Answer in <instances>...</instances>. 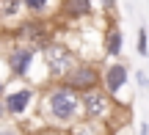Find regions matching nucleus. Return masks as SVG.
Masks as SVG:
<instances>
[{
    "label": "nucleus",
    "mask_w": 149,
    "mask_h": 135,
    "mask_svg": "<svg viewBox=\"0 0 149 135\" xmlns=\"http://www.w3.org/2000/svg\"><path fill=\"white\" fill-rule=\"evenodd\" d=\"M39 116L55 130H69L80 121V94L61 80H53L39 99Z\"/></svg>",
    "instance_id": "f257e3e1"
},
{
    "label": "nucleus",
    "mask_w": 149,
    "mask_h": 135,
    "mask_svg": "<svg viewBox=\"0 0 149 135\" xmlns=\"http://www.w3.org/2000/svg\"><path fill=\"white\" fill-rule=\"evenodd\" d=\"M116 113V99L102 88H91V91L80 94V119L83 121H97V124H108Z\"/></svg>",
    "instance_id": "f03ea898"
},
{
    "label": "nucleus",
    "mask_w": 149,
    "mask_h": 135,
    "mask_svg": "<svg viewBox=\"0 0 149 135\" xmlns=\"http://www.w3.org/2000/svg\"><path fill=\"white\" fill-rule=\"evenodd\" d=\"M42 58H44V66H47L50 77H53V80H61V77H64L66 72H69L72 66L80 61V55L74 53L66 42L53 39V42H47V44L42 47Z\"/></svg>",
    "instance_id": "7ed1b4c3"
},
{
    "label": "nucleus",
    "mask_w": 149,
    "mask_h": 135,
    "mask_svg": "<svg viewBox=\"0 0 149 135\" xmlns=\"http://www.w3.org/2000/svg\"><path fill=\"white\" fill-rule=\"evenodd\" d=\"M61 83L69 86L72 91H77V94L91 91V88H100V83H102V66L94 64V61H83V58H80L77 64L61 77Z\"/></svg>",
    "instance_id": "20e7f679"
},
{
    "label": "nucleus",
    "mask_w": 149,
    "mask_h": 135,
    "mask_svg": "<svg viewBox=\"0 0 149 135\" xmlns=\"http://www.w3.org/2000/svg\"><path fill=\"white\" fill-rule=\"evenodd\" d=\"M14 36L17 42L33 44V47L42 50L47 42H53V28H50V19H36V17H28L19 25H14Z\"/></svg>",
    "instance_id": "39448f33"
},
{
    "label": "nucleus",
    "mask_w": 149,
    "mask_h": 135,
    "mask_svg": "<svg viewBox=\"0 0 149 135\" xmlns=\"http://www.w3.org/2000/svg\"><path fill=\"white\" fill-rule=\"evenodd\" d=\"M36 55H39V47L25 44V42H14L8 47V53H6V66H8V72L14 77H28Z\"/></svg>",
    "instance_id": "423d86ee"
},
{
    "label": "nucleus",
    "mask_w": 149,
    "mask_h": 135,
    "mask_svg": "<svg viewBox=\"0 0 149 135\" xmlns=\"http://www.w3.org/2000/svg\"><path fill=\"white\" fill-rule=\"evenodd\" d=\"M33 99H36V88L33 86H19L14 88V91H6L3 94V108H6V116H11V119H25L28 110H31Z\"/></svg>",
    "instance_id": "0eeeda50"
},
{
    "label": "nucleus",
    "mask_w": 149,
    "mask_h": 135,
    "mask_svg": "<svg viewBox=\"0 0 149 135\" xmlns=\"http://www.w3.org/2000/svg\"><path fill=\"white\" fill-rule=\"evenodd\" d=\"M127 80H130V69L122 64V61H113V64L102 66V83H100V88H102V91H108L113 99H116L119 94L124 91Z\"/></svg>",
    "instance_id": "6e6552de"
},
{
    "label": "nucleus",
    "mask_w": 149,
    "mask_h": 135,
    "mask_svg": "<svg viewBox=\"0 0 149 135\" xmlns=\"http://www.w3.org/2000/svg\"><path fill=\"white\" fill-rule=\"evenodd\" d=\"M58 14L69 22L88 19L94 14V0H61L58 3Z\"/></svg>",
    "instance_id": "1a4fd4ad"
},
{
    "label": "nucleus",
    "mask_w": 149,
    "mask_h": 135,
    "mask_svg": "<svg viewBox=\"0 0 149 135\" xmlns=\"http://www.w3.org/2000/svg\"><path fill=\"white\" fill-rule=\"evenodd\" d=\"M124 47V33L116 22H111V28L105 30V39H102V55L105 58H119Z\"/></svg>",
    "instance_id": "9d476101"
},
{
    "label": "nucleus",
    "mask_w": 149,
    "mask_h": 135,
    "mask_svg": "<svg viewBox=\"0 0 149 135\" xmlns=\"http://www.w3.org/2000/svg\"><path fill=\"white\" fill-rule=\"evenodd\" d=\"M25 3V14L36 17V19H50V17L58 11L61 0H22Z\"/></svg>",
    "instance_id": "9b49d317"
},
{
    "label": "nucleus",
    "mask_w": 149,
    "mask_h": 135,
    "mask_svg": "<svg viewBox=\"0 0 149 135\" xmlns=\"http://www.w3.org/2000/svg\"><path fill=\"white\" fill-rule=\"evenodd\" d=\"M25 17L22 0H0V22H17Z\"/></svg>",
    "instance_id": "f8f14e48"
},
{
    "label": "nucleus",
    "mask_w": 149,
    "mask_h": 135,
    "mask_svg": "<svg viewBox=\"0 0 149 135\" xmlns=\"http://www.w3.org/2000/svg\"><path fill=\"white\" fill-rule=\"evenodd\" d=\"M138 53L141 55H149V33H146V28L138 30Z\"/></svg>",
    "instance_id": "ddd939ff"
},
{
    "label": "nucleus",
    "mask_w": 149,
    "mask_h": 135,
    "mask_svg": "<svg viewBox=\"0 0 149 135\" xmlns=\"http://www.w3.org/2000/svg\"><path fill=\"white\" fill-rule=\"evenodd\" d=\"M100 8L105 11V14H113V11H116V0H100Z\"/></svg>",
    "instance_id": "4468645a"
},
{
    "label": "nucleus",
    "mask_w": 149,
    "mask_h": 135,
    "mask_svg": "<svg viewBox=\"0 0 149 135\" xmlns=\"http://www.w3.org/2000/svg\"><path fill=\"white\" fill-rule=\"evenodd\" d=\"M135 80H138V83H141V86H149V77L144 75V72H138V75H135Z\"/></svg>",
    "instance_id": "2eb2a0df"
},
{
    "label": "nucleus",
    "mask_w": 149,
    "mask_h": 135,
    "mask_svg": "<svg viewBox=\"0 0 149 135\" xmlns=\"http://www.w3.org/2000/svg\"><path fill=\"white\" fill-rule=\"evenodd\" d=\"M138 135H149V124L144 121V124H141V130H138Z\"/></svg>",
    "instance_id": "dca6fc26"
},
{
    "label": "nucleus",
    "mask_w": 149,
    "mask_h": 135,
    "mask_svg": "<svg viewBox=\"0 0 149 135\" xmlns=\"http://www.w3.org/2000/svg\"><path fill=\"white\" fill-rule=\"evenodd\" d=\"M6 119V108H3V99H0V121Z\"/></svg>",
    "instance_id": "f3484780"
},
{
    "label": "nucleus",
    "mask_w": 149,
    "mask_h": 135,
    "mask_svg": "<svg viewBox=\"0 0 149 135\" xmlns=\"http://www.w3.org/2000/svg\"><path fill=\"white\" fill-rule=\"evenodd\" d=\"M3 94H6V80H0V99H3Z\"/></svg>",
    "instance_id": "a211bd4d"
},
{
    "label": "nucleus",
    "mask_w": 149,
    "mask_h": 135,
    "mask_svg": "<svg viewBox=\"0 0 149 135\" xmlns=\"http://www.w3.org/2000/svg\"><path fill=\"white\" fill-rule=\"evenodd\" d=\"M0 135H19V132H17V130H3Z\"/></svg>",
    "instance_id": "6ab92c4d"
}]
</instances>
